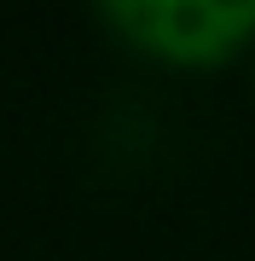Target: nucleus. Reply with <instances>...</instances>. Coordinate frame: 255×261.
I'll return each mask as SVG.
<instances>
[{
  "label": "nucleus",
  "instance_id": "nucleus-1",
  "mask_svg": "<svg viewBox=\"0 0 255 261\" xmlns=\"http://www.w3.org/2000/svg\"><path fill=\"white\" fill-rule=\"evenodd\" d=\"M104 23H116L157 58L215 64L255 35V0H110Z\"/></svg>",
  "mask_w": 255,
  "mask_h": 261
}]
</instances>
